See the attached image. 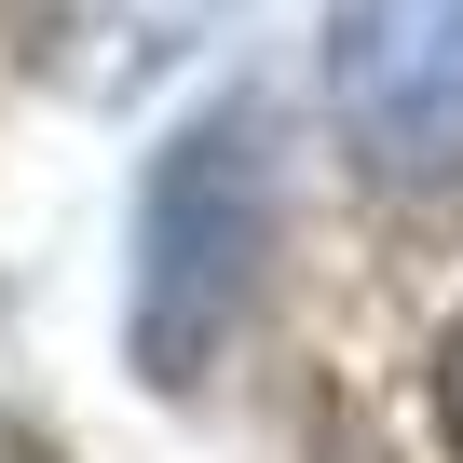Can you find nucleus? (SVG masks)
I'll list each match as a JSON object with an SVG mask.
<instances>
[{"mask_svg": "<svg viewBox=\"0 0 463 463\" xmlns=\"http://www.w3.org/2000/svg\"><path fill=\"white\" fill-rule=\"evenodd\" d=\"M260 246H273L260 123H246V109L177 123L164 164H150V191H137V368H150L164 395H191V382L218 368V341L246 327Z\"/></svg>", "mask_w": 463, "mask_h": 463, "instance_id": "nucleus-1", "label": "nucleus"}, {"mask_svg": "<svg viewBox=\"0 0 463 463\" xmlns=\"http://www.w3.org/2000/svg\"><path fill=\"white\" fill-rule=\"evenodd\" d=\"M327 109L382 177L463 164V0H327Z\"/></svg>", "mask_w": 463, "mask_h": 463, "instance_id": "nucleus-2", "label": "nucleus"}, {"mask_svg": "<svg viewBox=\"0 0 463 463\" xmlns=\"http://www.w3.org/2000/svg\"><path fill=\"white\" fill-rule=\"evenodd\" d=\"M436 436H449V463H463V327H449V354H436Z\"/></svg>", "mask_w": 463, "mask_h": 463, "instance_id": "nucleus-3", "label": "nucleus"}]
</instances>
